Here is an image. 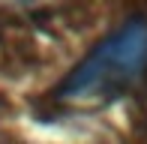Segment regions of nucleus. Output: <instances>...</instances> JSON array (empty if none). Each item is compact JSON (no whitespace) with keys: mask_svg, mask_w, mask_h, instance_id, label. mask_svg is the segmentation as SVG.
<instances>
[{"mask_svg":"<svg viewBox=\"0 0 147 144\" xmlns=\"http://www.w3.org/2000/svg\"><path fill=\"white\" fill-rule=\"evenodd\" d=\"M147 69V21H129L96 45L60 84V99L117 96Z\"/></svg>","mask_w":147,"mask_h":144,"instance_id":"f257e3e1","label":"nucleus"}]
</instances>
